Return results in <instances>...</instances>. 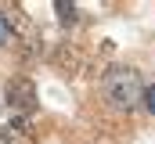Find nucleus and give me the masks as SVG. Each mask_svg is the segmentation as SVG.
Returning a JSON list of instances; mask_svg holds the SVG:
<instances>
[{"label":"nucleus","mask_w":155,"mask_h":144,"mask_svg":"<svg viewBox=\"0 0 155 144\" xmlns=\"http://www.w3.org/2000/svg\"><path fill=\"white\" fill-rule=\"evenodd\" d=\"M144 83H141V72L130 69V65H116V69L105 72V79H101V94H105V101L119 112H134V108L144 101Z\"/></svg>","instance_id":"f257e3e1"},{"label":"nucleus","mask_w":155,"mask_h":144,"mask_svg":"<svg viewBox=\"0 0 155 144\" xmlns=\"http://www.w3.org/2000/svg\"><path fill=\"white\" fill-rule=\"evenodd\" d=\"M7 40H11V29H7V18H4V15H0V47H4V43H7Z\"/></svg>","instance_id":"423d86ee"},{"label":"nucleus","mask_w":155,"mask_h":144,"mask_svg":"<svg viewBox=\"0 0 155 144\" xmlns=\"http://www.w3.org/2000/svg\"><path fill=\"white\" fill-rule=\"evenodd\" d=\"M4 18H7V29H11V36L18 40V47H22V54H33L40 47V33L36 25H33V18L29 15H22V11H4Z\"/></svg>","instance_id":"7ed1b4c3"},{"label":"nucleus","mask_w":155,"mask_h":144,"mask_svg":"<svg viewBox=\"0 0 155 144\" xmlns=\"http://www.w3.org/2000/svg\"><path fill=\"white\" fill-rule=\"evenodd\" d=\"M54 11H58L61 25H76V22H79V11L72 7V4H65V0H58V4H54Z\"/></svg>","instance_id":"20e7f679"},{"label":"nucleus","mask_w":155,"mask_h":144,"mask_svg":"<svg viewBox=\"0 0 155 144\" xmlns=\"http://www.w3.org/2000/svg\"><path fill=\"white\" fill-rule=\"evenodd\" d=\"M7 108H11L15 115H33L40 108L33 79H25V76H11V79H7Z\"/></svg>","instance_id":"f03ea898"},{"label":"nucleus","mask_w":155,"mask_h":144,"mask_svg":"<svg viewBox=\"0 0 155 144\" xmlns=\"http://www.w3.org/2000/svg\"><path fill=\"white\" fill-rule=\"evenodd\" d=\"M144 108H148V112L155 115V83L148 87V90H144Z\"/></svg>","instance_id":"39448f33"}]
</instances>
